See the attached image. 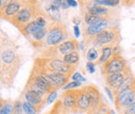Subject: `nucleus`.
<instances>
[{"mask_svg": "<svg viewBox=\"0 0 135 114\" xmlns=\"http://www.w3.org/2000/svg\"><path fill=\"white\" fill-rule=\"evenodd\" d=\"M23 65V56L19 45L2 28H0V84L11 88Z\"/></svg>", "mask_w": 135, "mask_h": 114, "instance_id": "obj_1", "label": "nucleus"}, {"mask_svg": "<svg viewBox=\"0 0 135 114\" xmlns=\"http://www.w3.org/2000/svg\"><path fill=\"white\" fill-rule=\"evenodd\" d=\"M41 11L42 7L37 1H26L25 5L9 22L21 31L25 26L34 21L35 17L38 15Z\"/></svg>", "mask_w": 135, "mask_h": 114, "instance_id": "obj_2", "label": "nucleus"}, {"mask_svg": "<svg viewBox=\"0 0 135 114\" xmlns=\"http://www.w3.org/2000/svg\"><path fill=\"white\" fill-rule=\"evenodd\" d=\"M86 43H90L95 47H114L118 46L120 42V33L118 26H114L108 29L103 30L102 32L98 33L94 37L90 38H85Z\"/></svg>", "mask_w": 135, "mask_h": 114, "instance_id": "obj_3", "label": "nucleus"}, {"mask_svg": "<svg viewBox=\"0 0 135 114\" xmlns=\"http://www.w3.org/2000/svg\"><path fill=\"white\" fill-rule=\"evenodd\" d=\"M33 65L42 68V70L66 74V75H69L71 77L75 73V70H76V66L69 65L61 58H43V57H37L34 60Z\"/></svg>", "mask_w": 135, "mask_h": 114, "instance_id": "obj_4", "label": "nucleus"}, {"mask_svg": "<svg viewBox=\"0 0 135 114\" xmlns=\"http://www.w3.org/2000/svg\"><path fill=\"white\" fill-rule=\"evenodd\" d=\"M68 39H70V33L68 31L67 26L60 21L54 22L49 27L44 45L46 46V48L56 47Z\"/></svg>", "mask_w": 135, "mask_h": 114, "instance_id": "obj_5", "label": "nucleus"}, {"mask_svg": "<svg viewBox=\"0 0 135 114\" xmlns=\"http://www.w3.org/2000/svg\"><path fill=\"white\" fill-rule=\"evenodd\" d=\"M48 30L49 28L41 27L34 21H32L27 26H25L20 32L29 41V43L34 48H38V47L44 46Z\"/></svg>", "mask_w": 135, "mask_h": 114, "instance_id": "obj_6", "label": "nucleus"}, {"mask_svg": "<svg viewBox=\"0 0 135 114\" xmlns=\"http://www.w3.org/2000/svg\"><path fill=\"white\" fill-rule=\"evenodd\" d=\"M79 3H81L82 14H88L99 18H114V13H117L114 11H110L105 6L97 5L93 1H79Z\"/></svg>", "mask_w": 135, "mask_h": 114, "instance_id": "obj_7", "label": "nucleus"}, {"mask_svg": "<svg viewBox=\"0 0 135 114\" xmlns=\"http://www.w3.org/2000/svg\"><path fill=\"white\" fill-rule=\"evenodd\" d=\"M135 102V82L129 87L114 95V104L118 112Z\"/></svg>", "mask_w": 135, "mask_h": 114, "instance_id": "obj_8", "label": "nucleus"}, {"mask_svg": "<svg viewBox=\"0 0 135 114\" xmlns=\"http://www.w3.org/2000/svg\"><path fill=\"white\" fill-rule=\"evenodd\" d=\"M128 66V63L123 55H113L106 63L101 66V73L103 76L123 72Z\"/></svg>", "mask_w": 135, "mask_h": 114, "instance_id": "obj_9", "label": "nucleus"}, {"mask_svg": "<svg viewBox=\"0 0 135 114\" xmlns=\"http://www.w3.org/2000/svg\"><path fill=\"white\" fill-rule=\"evenodd\" d=\"M35 71H37L38 73L43 74L45 77H47V79L51 82V84L53 85V87L57 90L59 88H62L66 84L69 83V79L71 78V76L66 75V74H61V73H55V72H50V71H46V70H42L37 66L33 65Z\"/></svg>", "mask_w": 135, "mask_h": 114, "instance_id": "obj_10", "label": "nucleus"}, {"mask_svg": "<svg viewBox=\"0 0 135 114\" xmlns=\"http://www.w3.org/2000/svg\"><path fill=\"white\" fill-rule=\"evenodd\" d=\"M130 74H132V71L130 68V66L128 65L123 72L119 73H114V74H110V75H106L104 76L105 78V83L107 85L108 88H110L112 91H114L118 86L123 83L126 77H128Z\"/></svg>", "mask_w": 135, "mask_h": 114, "instance_id": "obj_11", "label": "nucleus"}, {"mask_svg": "<svg viewBox=\"0 0 135 114\" xmlns=\"http://www.w3.org/2000/svg\"><path fill=\"white\" fill-rule=\"evenodd\" d=\"M26 1H9L1 11V19L11 21L25 5Z\"/></svg>", "mask_w": 135, "mask_h": 114, "instance_id": "obj_12", "label": "nucleus"}, {"mask_svg": "<svg viewBox=\"0 0 135 114\" xmlns=\"http://www.w3.org/2000/svg\"><path fill=\"white\" fill-rule=\"evenodd\" d=\"M78 89V88H77ZM77 89L65 90L60 95V101L68 112H76V103H77Z\"/></svg>", "mask_w": 135, "mask_h": 114, "instance_id": "obj_13", "label": "nucleus"}, {"mask_svg": "<svg viewBox=\"0 0 135 114\" xmlns=\"http://www.w3.org/2000/svg\"><path fill=\"white\" fill-rule=\"evenodd\" d=\"M28 79L31 80L32 82H34L36 85H38V86H40L41 88H43L44 90H46L48 95L51 93V92H53V91H57V90L53 87V85L51 84V82L47 79V77H45L43 74L38 73V72L35 71L34 68H32V71H31V73H30Z\"/></svg>", "mask_w": 135, "mask_h": 114, "instance_id": "obj_14", "label": "nucleus"}, {"mask_svg": "<svg viewBox=\"0 0 135 114\" xmlns=\"http://www.w3.org/2000/svg\"><path fill=\"white\" fill-rule=\"evenodd\" d=\"M23 96L25 98V101L27 103H29L31 106H33L37 110V112H40L43 109V107L45 106V104L47 103V98L42 97V96L35 93L33 91H30V90H24Z\"/></svg>", "mask_w": 135, "mask_h": 114, "instance_id": "obj_15", "label": "nucleus"}, {"mask_svg": "<svg viewBox=\"0 0 135 114\" xmlns=\"http://www.w3.org/2000/svg\"><path fill=\"white\" fill-rule=\"evenodd\" d=\"M82 88L84 89L85 92L87 93V96L89 98V101H90V108H89V110L97 108L101 103L104 102L100 90L95 85H86V86H83Z\"/></svg>", "mask_w": 135, "mask_h": 114, "instance_id": "obj_16", "label": "nucleus"}, {"mask_svg": "<svg viewBox=\"0 0 135 114\" xmlns=\"http://www.w3.org/2000/svg\"><path fill=\"white\" fill-rule=\"evenodd\" d=\"M90 108V101L85 92V90L81 87L77 89V103H76V112L77 113H84L88 112Z\"/></svg>", "mask_w": 135, "mask_h": 114, "instance_id": "obj_17", "label": "nucleus"}, {"mask_svg": "<svg viewBox=\"0 0 135 114\" xmlns=\"http://www.w3.org/2000/svg\"><path fill=\"white\" fill-rule=\"evenodd\" d=\"M100 52H101L100 57L96 63L102 66L113 56V51H112V47H103V48H100Z\"/></svg>", "mask_w": 135, "mask_h": 114, "instance_id": "obj_18", "label": "nucleus"}, {"mask_svg": "<svg viewBox=\"0 0 135 114\" xmlns=\"http://www.w3.org/2000/svg\"><path fill=\"white\" fill-rule=\"evenodd\" d=\"M79 58H80V55H79V52L78 51H74L70 54H68L66 56L62 57V60L68 63L69 65H72V66H76L79 62Z\"/></svg>", "mask_w": 135, "mask_h": 114, "instance_id": "obj_19", "label": "nucleus"}, {"mask_svg": "<svg viewBox=\"0 0 135 114\" xmlns=\"http://www.w3.org/2000/svg\"><path fill=\"white\" fill-rule=\"evenodd\" d=\"M47 114H69V112L67 111V109L64 107L61 101L60 100H57L55 102V104L53 105L52 109Z\"/></svg>", "mask_w": 135, "mask_h": 114, "instance_id": "obj_20", "label": "nucleus"}, {"mask_svg": "<svg viewBox=\"0 0 135 114\" xmlns=\"http://www.w3.org/2000/svg\"><path fill=\"white\" fill-rule=\"evenodd\" d=\"M99 57H100V52L95 47H91V48L88 49L87 53H86V58H87L88 61H90V62L91 61H97L99 59Z\"/></svg>", "mask_w": 135, "mask_h": 114, "instance_id": "obj_21", "label": "nucleus"}, {"mask_svg": "<svg viewBox=\"0 0 135 114\" xmlns=\"http://www.w3.org/2000/svg\"><path fill=\"white\" fill-rule=\"evenodd\" d=\"M83 15V22H84V26H89L93 24L98 23L99 21H101L103 18H99V17L93 16V15H88V14H82Z\"/></svg>", "mask_w": 135, "mask_h": 114, "instance_id": "obj_22", "label": "nucleus"}, {"mask_svg": "<svg viewBox=\"0 0 135 114\" xmlns=\"http://www.w3.org/2000/svg\"><path fill=\"white\" fill-rule=\"evenodd\" d=\"M95 4L97 5H100V6H111V7H114L118 5L120 3V1L118 0H94L93 1Z\"/></svg>", "mask_w": 135, "mask_h": 114, "instance_id": "obj_23", "label": "nucleus"}, {"mask_svg": "<svg viewBox=\"0 0 135 114\" xmlns=\"http://www.w3.org/2000/svg\"><path fill=\"white\" fill-rule=\"evenodd\" d=\"M14 112V104L12 101H5L3 108L1 109L0 114H13Z\"/></svg>", "mask_w": 135, "mask_h": 114, "instance_id": "obj_24", "label": "nucleus"}, {"mask_svg": "<svg viewBox=\"0 0 135 114\" xmlns=\"http://www.w3.org/2000/svg\"><path fill=\"white\" fill-rule=\"evenodd\" d=\"M22 108H23V111L24 114H37V110L34 108L33 106H31L29 103H27L26 101L24 103H22Z\"/></svg>", "mask_w": 135, "mask_h": 114, "instance_id": "obj_25", "label": "nucleus"}, {"mask_svg": "<svg viewBox=\"0 0 135 114\" xmlns=\"http://www.w3.org/2000/svg\"><path fill=\"white\" fill-rule=\"evenodd\" d=\"M81 87V82H78V81H72V82H69L68 84H66L62 89L65 90H69V89H77V88H80Z\"/></svg>", "mask_w": 135, "mask_h": 114, "instance_id": "obj_26", "label": "nucleus"}, {"mask_svg": "<svg viewBox=\"0 0 135 114\" xmlns=\"http://www.w3.org/2000/svg\"><path fill=\"white\" fill-rule=\"evenodd\" d=\"M118 114H135V102L133 104L129 105L128 107L124 108L123 110H120Z\"/></svg>", "mask_w": 135, "mask_h": 114, "instance_id": "obj_27", "label": "nucleus"}, {"mask_svg": "<svg viewBox=\"0 0 135 114\" xmlns=\"http://www.w3.org/2000/svg\"><path fill=\"white\" fill-rule=\"evenodd\" d=\"M13 114H24L23 108H22V103L20 101H16L14 103V112Z\"/></svg>", "mask_w": 135, "mask_h": 114, "instance_id": "obj_28", "label": "nucleus"}, {"mask_svg": "<svg viewBox=\"0 0 135 114\" xmlns=\"http://www.w3.org/2000/svg\"><path fill=\"white\" fill-rule=\"evenodd\" d=\"M71 78L73 79V81H78V82L86 81V79H85L84 77H83L79 72H75V73L72 75V77H71Z\"/></svg>", "mask_w": 135, "mask_h": 114, "instance_id": "obj_29", "label": "nucleus"}, {"mask_svg": "<svg viewBox=\"0 0 135 114\" xmlns=\"http://www.w3.org/2000/svg\"><path fill=\"white\" fill-rule=\"evenodd\" d=\"M56 98H57V91H53V92L49 93L47 97V104H52Z\"/></svg>", "mask_w": 135, "mask_h": 114, "instance_id": "obj_30", "label": "nucleus"}, {"mask_svg": "<svg viewBox=\"0 0 135 114\" xmlns=\"http://www.w3.org/2000/svg\"><path fill=\"white\" fill-rule=\"evenodd\" d=\"M86 70L88 71V73H90V74H93V73H95V63L94 62H90V61H88L87 63H86Z\"/></svg>", "mask_w": 135, "mask_h": 114, "instance_id": "obj_31", "label": "nucleus"}, {"mask_svg": "<svg viewBox=\"0 0 135 114\" xmlns=\"http://www.w3.org/2000/svg\"><path fill=\"white\" fill-rule=\"evenodd\" d=\"M105 91H106V93H107V96L109 97V98L112 101V102H114V96H113V93H112V90L110 89V88H108L107 86L105 87Z\"/></svg>", "mask_w": 135, "mask_h": 114, "instance_id": "obj_32", "label": "nucleus"}, {"mask_svg": "<svg viewBox=\"0 0 135 114\" xmlns=\"http://www.w3.org/2000/svg\"><path fill=\"white\" fill-rule=\"evenodd\" d=\"M67 3L69 6H72V7H76L77 5H78V3L79 2H77V1H74V0H67Z\"/></svg>", "mask_w": 135, "mask_h": 114, "instance_id": "obj_33", "label": "nucleus"}, {"mask_svg": "<svg viewBox=\"0 0 135 114\" xmlns=\"http://www.w3.org/2000/svg\"><path fill=\"white\" fill-rule=\"evenodd\" d=\"M8 2H9V1H5V0H2V1H1V0H0V19H1V11L3 9V7H4Z\"/></svg>", "mask_w": 135, "mask_h": 114, "instance_id": "obj_34", "label": "nucleus"}, {"mask_svg": "<svg viewBox=\"0 0 135 114\" xmlns=\"http://www.w3.org/2000/svg\"><path fill=\"white\" fill-rule=\"evenodd\" d=\"M74 34H75V37H79L80 36V29H79V26H74Z\"/></svg>", "mask_w": 135, "mask_h": 114, "instance_id": "obj_35", "label": "nucleus"}, {"mask_svg": "<svg viewBox=\"0 0 135 114\" xmlns=\"http://www.w3.org/2000/svg\"><path fill=\"white\" fill-rule=\"evenodd\" d=\"M73 22H74L75 26H78V25L80 24V22H81V21H80V19H79V18H76V17H75V18H73Z\"/></svg>", "mask_w": 135, "mask_h": 114, "instance_id": "obj_36", "label": "nucleus"}, {"mask_svg": "<svg viewBox=\"0 0 135 114\" xmlns=\"http://www.w3.org/2000/svg\"><path fill=\"white\" fill-rule=\"evenodd\" d=\"M4 103H5V101L2 100V98H0V111H1V109L3 108V106H4Z\"/></svg>", "mask_w": 135, "mask_h": 114, "instance_id": "obj_37", "label": "nucleus"}, {"mask_svg": "<svg viewBox=\"0 0 135 114\" xmlns=\"http://www.w3.org/2000/svg\"><path fill=\"white\" fill-rule=\"evenodd\" d=\"M110 114H115V113H114V111H113V110H110Z\"/></svg>", "mask_w": 135, "mask_h": 114, "instance_id": "obj_38", "label": "nucleus"}, {"mask_svg": "<svg viewBox=\"0 0 135 114\" xmlns=\"http://www.w3.org/2000/svg\"><path fill=\"white\" fill-rule=\"evenodd\" d=\"M109 114H110V112H109Z\"/></svg>", "mask_w": 135, "mask_h": 114, "instance_id": "obj_39", "label": "nucleus"}]
</instances>
